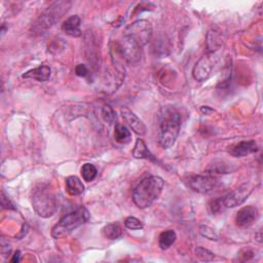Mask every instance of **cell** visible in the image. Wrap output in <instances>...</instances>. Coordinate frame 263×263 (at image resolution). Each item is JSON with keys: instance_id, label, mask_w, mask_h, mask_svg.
I'll use <instances>...</instances> for the list:
<instances>
[{"instance_id": "cell-22", "label": "cell", "mask_w": 263, "mask_h": 263, "mask_svg": "<svg viewBox=\"0 0 263 263\" xmlns=\"http://www.w3.org/2000/svg\"><path fill=\"white\" fill-rule=\"evenodd\" d=\"M200 232L206 239H209L211 241H218V234L216 233V231L208 225L200 226Z\"/></svg>"}, {"instance_id": "cell-15", "label": "cell", "mask_w": 263, "mask_h": 263, "mask_svg": "<svg viewBox=\"0 0 263 263\" xmlns=\"http://www.w3.org/2000/svg\"><path fill=\"white\" fill-rule=\"evenodd\" d=\"M66 190L71 196L81 195L85 191V185L82 180L76 176H69L65 181Z\"/></svg>"}, {"instance_id": "cell-27", "label": "cell", "mask_w": 263, "mask_h": 263, "mask_svg": "<svg viewBox=\"0 0 263 263\" xmlns=\"http://www.w3.org/2000/svg\"><path fill=\"white\" fill-rule=\"evenodd\" d=\"M21 252L20 251H17L16 253H15V255H14V257H13V259H12V262H14V263H16V262H19L21 259Z\"/></svg>"}, {"instance_id": "cell-16", "label": "cell", "mask_w": 263, "mask_h": 263, "mask_svg": "<svg viewBox=\"0 0 263 263\" xmlns=\"http://www.w3.org/2000/svg\"><path fill=\"white\" fill-rule=\"evenodd\" d=\"M133 155L135 159H144V160H149L151 162L156 163L154 155L149 151L146 144L141 139H138L136 141V144H135V147L133 150Z\"/></svg>"}, {"instance_id": "cell-21", "label": "cell", "mask_w": 263, "mask_h": 263, "mask_svg": "<svg viewBox=\"0 0 263 263\" xmlns=\"http://www.w3.org/2000/svg\"><path fill=\"white\" fill-rule=\"evenodd\" d=\"M101 113H102V117L103 119L106 121L108 124H113L116 122V113L115 111L113 110V108L110 106V105L108 104H105L104 106L102 107V110H101Z\"/></svg>"}, {"instance_id": "cell-10", "label": "cell", "mask_w": 263, "mask_h": 263, "mask_svg": "<svg viewBox=\"0 0 263 263\" xmlns=\"http://www.w3.org/2000/svg\"><path fill=\"white\" fill-rule=\"evenodd\" d=\"M258 218V210L253 206H247L242 208L236 214L235 223L241 228H247L251 226Z\"/></svg>"}, {"instance_id": "cell-8", "label": "cell", "mask_w": 263, "mask_h": 263, "mask_svg": "<svg viewBox=\"0 0 263 263\" xmlns=\"http://www.w3.org/2000/svg\"><path fill=\"white\" fill-rule=\"evenodd\" d=\"M187 183L189 187L199 193H209L213 191L219 185V179L214 174L192 175L188 177Z\"/></svg>"}, {"instance_id": "cell-12", "label": "cell", "mask_w": 263, "mask_h": 263, "mask_svg": "<svg viewBox=\"0 0 263 263\" xmlns=\"http://www.w3.org/2000/svg\"><path fill=\"white\" fill-rule=\"evenodd\" d=\"M257 151H258V146L254 140L242 141L238 144L233 145L229 149V153L234 157H244L249 154L255 153Z\"/></svg>"}, {"instance_id": "cell-18", "label": "cell", "mask_w": 263, "mask_h": 263, "mask_svg": "<svg viewBox=\"0 0 263 263\" xmlns=\"http://www.w3.org/2000/svg\"><path fill=\"white\" fill-rule=\"evenodd\" d=\"M177 239V234L174 230L169 229L161 233L160 239H159V245L162 250H167L169 249Z\"/></svg>"}, {"instance_id": "cell-24", "label": "cell", "mask_w": 263, "mask_h": 263, "mask_svg": "<svg viewBox=\"0 0 263 263\" xmlns=\"http://www.w3.org/2000/svg\"><path fill=\"white\" fill-rule=\"evenodd\" d=\"M196 256L202 260V261H212L214 259V254L212 252H210L209 250L203 248V247H199L195 250Z\"/></svg>"}, {"instance_id": "cell-7", "label": "cell", "mask_w": 263, "mask_h": 263, "mask_svg": "<svg viewBox=\"0 0 263 263\" xmlns=\"http://www.w3.org/2000/svg\"><path fill=\"white\" fill-rule=\"evenodd\" d=\"M152 36V26L146 20H138L128 25L123 32V39L142 48Z\"/></svg>"}, {"instance_id": "cell-19", "label": "cell", "mask_w": 263, "mask_h": 263, "mask_svg": "<svg viewBox=\"0 0 263 263\" xmlns=\"http://www.w3.org/2000/svg\"><path fill=\"white\" fill-rule=\"evenodd\" d=\"M103 234L108 240H117L122 235V228L118 223H110L104 226Z\"/></svg>"}, {"instance_id": "cell-14", "label": "cell", "mask_w": 263, "mask_h": 263, "mask_svg": "<svg viewBox=\"0 0 263 263\" xmlns=\"http://www.w3.org/2000/svg\"><path fill=\"white\" fill-rule=\"evenodd\" d=\"M50 74H51V70L48 66L46 65H41L37 68L31 69L27 72H25L23 74V78H31V80H35L39 83H44L47 82L50 78Z\"/></svg>"}, {"instance_id": "cell-23", "label": "cell", "mask_w": 263, "mask_h": 263, "mask_svg": "<svg viewBox=\"0 0 263 263\" xmlns=\"http://www.w3.org/2000/svg\"><path fill=\"white\" fill-rule=\"evenodd\" d=\"M124 225L126 228L132 230H139L143 228V223L136 217H127L124 220Z\"/></svg>"}, {"instance_id": "cell-2", "label": "cell", "mask_w": 263, "mask_h": 263, "mask_svg": "<svg viewBox=\"0 0 263 263\" xmlns=\"http://www.w3.org/2000/svg\"><path fill=\"white\" fill-rule=\"evenodd\" d=\"M164 180L159 176H150L139 182L133 190V202L139 209L150 207L163 192Z\"/></svg>"}, {"instance_id": "cell-25", "label": "cell", "mask_w": 263, "mask_h": 263, "mask_svg": "<svg viewBox=\"0 0 263 263\" xmlns=\"http://www.w3.org/2000/svg\"><path fill=\"white\" fill-rule=\"evenodd\" d=\"M2 206L4 209H7V210H16V207L11 202V200L5 194V192H3V194H2Z\"/></svg>"}, {"instance_id": "cell-9", "label": "cell", "mask_w": 263, "mask_h": 263, "mask_svg": "<svg viewBox=\"0 0 263 263\" xmlns=\"http://www.w3.org/2000/svg\"><path fill=\"white\" fill-rule=\"evenodd\" d=\"M215 52H207L195 64L192 75L196 82L203 83L207 81L215 65Z\"/></svg>"}, {"instance_id": "cell-17", "label": "cell", "mask_w": 263, "mask_h": 263, "mask_svg": "<svg viewBox=\"0 0 263 263\" xmlns=\"http://www.w3.org/2000/svg\"><path fill=\"white\" fill-rule=\"evenodd\" d=\"M114 139L117 143L127 144L132 139L130 132L125 125L117 123L114 128Z\"/></svg>"}, {"instance_id": "cell-28", "label": "cell", "mask_w": 263, "mask_h": 263, "mask_svg": "<svg viewBox=\"0 0 263 263\" xmlns=\"http://www.w3.org/2000/svg\"><path fill=\"white\" fill-rule=\"evenodd\" d=\"M27 231H28V226L27 225H23V228H22V231H21V234L20 235H18V238H23V236L26 234V233H27Z\"/></svg>"}, {"instance_id": "cell-6", "label": "cell", "mask_w": 263, "mask_h": 263, "mask_svg": "<svg viewBox=\"0 0 263 263\" xmlns=\"http://www.w3.org/2000/svg\"><path fill=\"white\" fill-rule=\"evenodd\" d=\"M251 192L252 188L250 187L249 184H243V185L227 193L226 195L215 200L211 204V211L213 214H217L222 212L224 209L241 206L248 199Z\"/></svg>"}, {"instance_id": "cell-5", "label": "cell", "mask_w": 263, "mask_h": 263, "mask_svg": "<svg viewBox=\"0 0 263 263\" xmlns=\"http://www.w3.org/2000/svg\"><path fill=\"white\" fill-rule=\"evenodd\" d=\"M90 218L89 211L85 207L78 208L75 211L63 216L60 221L52 227L51 236L54 239H62L70 234L74 229L84 225Z\"/></svg>"}, {"instance_id": "cell-1", "label": "cell", "mask_w": 263, "mask_h": 263, "mask_svg": "<svg viewBox=\"0 0 263 263\" xmlns=\"http://www.w3.org/2000/svg\"><path fill=\"white\" fill-rule=\"evenodd\" d=\"M182 117L173 106L163 107L159 114V143L164 149L171 148L180 133Z\"/></svg>"}, {"instance_id": "cell-11", "label": "cell", "mask_w": 263, "mask_h": 263, "mask_svg": "<svg viewBox=\"0 0 263 263\" xmlns=\"http://www.w3.org/2000/svg\"><path fill=\"white\" fill-rule=\"evenodd\" d=\"M121 116L127 123V125L133 129L137 135L144 136L146 134V126L143 121L133 112L130 109L123 107L121 110Z\"/></svg>"}, {"instance_id": "cell-26", "label": "cell", "mask_w": 263, "mask_h": 263, "mask_svg": "<svg viewBox=\"0 0 263 263\" xmlns=\"http://www.w3.org/2000/svg\"><path fill=\"white\" fill-rule=\"evenodd\" d=\"M75 73L77 76H80V77H86L89 73V70L86 65L80 64L75 67Z\"/></svg>"}, {"instance_id": "cell-4", "label": "cell", "mask_w": 263, "mask_h": 263, "mask_svg": "<svg viewBox=\"0 0 263 263\" xmlns=\"http://www.w3.org/2000/svg\"><path fill=\"white\" fill-rule=\"evenodd\" d=\"M70 2H56L48 7L32 25L34 34H43L50 29L70 9Z\"/></svg>"}, {"instance_id": "cell-20", "label": "cell", "mask_w": 263, "mask_h": 263, "mask_svg": "<svg viewBox=\"0 0 263 263\" xmlns=\"http://www.w3.org/2000/svg\"><path fill=\"white\" fill-rule=\"evenodd\" d=\"M82 176L86 182H92L98 175L97 168L92 164H85L81 170Z\"/></svg>"}, {"instance_id": "cell-13", "label": "cell", "mask_w": 263, "mask_h": 263, "mask_svg": "<svg viewBox=\"0 0 263 263\" xmlns=\"http://www.w3.org/2000/svg\"><path fill=\"white\" fill-rule=\"evenodd\" d=\"M81 18L78 16L69 17L62 25V30L69 36L80 37L82 36L81 31Z\"/></svg>"}, {"instance_id": "cell-3", "label": "cell", "mask_w": 263, "mask_h": 263, "mask_svg": "<svg viewBox=\"0 0 263 263\" xmlns=\"http://www.w3.org/2000/svg\"><path fill=\"white\" fill-rule=\"evenodd\" d=\"M32 207L36 214L42 218L54 215L58 210V200L52 188L45 183L36 185L32 191Z\"/></svg>"}]
</instances>
